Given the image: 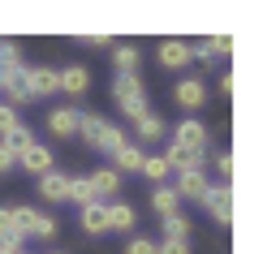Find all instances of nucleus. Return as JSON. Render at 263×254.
<instances>
[{"label": "nucleus", "instance_id": "nucleus-14", "mask_svg": "<svg viewBox=\"0 0 263 254\" xmlns=\"http://www.w3.org/2000/svg\"><path fill=\"white\" fill-rule=\"evenodd\" d=\"M86 181H91V190H95V198H100V203H104L108 194L121 190V172H117V168H100V172L86 177Z\"/></svg>", "mask_w": 263, "mask_h": 254}, {"label": "nucleus", "instance_id": "nucleus-7", "mask_svg": "<svg viewBox=\"0 0 263 254\" xmlns=\"http://www.w3.org/2000/svg\"><path fill=\"white\" fill-rule=\"evenodd\" d=\"M156 56H160L164 69H181V65H190V61H194V48H190L185 39H164Z\"/></svg>", "mask_w": 263, "mask_h": 254}, {"label": "nucleus", "instance_id": "nucleus-27", "mask_svg": "<svg viewBox=\"0 0 263 254\" xmlns=\"http://www.w3.org/2000/svg\"><path fill=\"white\" fill-rule=\"evenodd\" d=\"M164 233H168L173 241H185V237H190V220H185L181 211H177V216H168V220H164Z\"/></svg>", "mask_w": 263, "mask_h": 254}, {"label": "nucleus", "instance_id": "nucleus-11", "mask_svg": "<svg viewBox=\"0 0 263 254\" xmlns=\"http://www.w3.org/2000/svg\"><path fill=\"white\" fill-rule=\"evenodd\" d=\"M57 86L69 95H82L86 86H91V73L82 69V65H69V69H57Z\"/></svg>", "mask_w": 263, "mask_h": 254}, {"label": "nucleus", "instance_id": "nucleus-18", "mask_svg": "<svg viewBox=\"0 0 263 254\" xmlns=\"http://www.w3.org/2000/svg\"><path fill=\"white\" fill-rule=\"evenodd\" d=\"M82 228L86 233H108V203H86L82 207Z\"/></svg>", "mask_w": 263, "mask_h": 254}, {"label": "nucleus", "instance_id": "nucleus-15", "mask_svg": "<svg viewBox=\"0 0 263 254\" xmlns=\"http://www.w3.org/2000/svg\"><path fill=\"white\" fill-rule=\"evenodd\" d=\"M134 207L129 203H108V233H129L134 228Z\"/></svg>", "mask_w": 263, "mask_h": 254}, {"label": "nucleus", "instance_id": "nucleus-28", "mask_svg": "<svg viewBox=\"0 0 263 254\" xmlns=\"http://www.w3.org/2000/svg\"><path fill=\"white\" fill-rule=\"evenodd\" d=\"M0 65H22L17 43H13V39H0Z\"/></svg>", "mask_w": 263, "mask_h": 254}, {"label": "nucleus", "instance_id": "nucleus-25", "mask_svg": "<svg viewBox=\"0 0 263 254\" xmlns=\"http://www.w3.org/2000/svg\"><path fill=\"white\" fill-rule=\"evenodd\" d=\"M147 181H156L164 185V177H168V164H164V155H142V168H138Z\"/></svg>", "mask_w": 263, "mask_h": 254}, {"label": "nucleus", "instance_id": "nucleus-9", "mask_svg": "<svg viewBox=\"0 0 263 254\" xmlns=\"http://www.w3.org/2000/svg\"><path fill=\"white\" fill-rule=\"evenodd\" d=\"M78 121H82V112H73V108H52L48 112V129L57 138H73L78 134Z\"/></svg>", "mask_w": 263, "mask_h": 254}, {"label": "nucleus", "instance_id": "nucleus-19", "mask_svg": "<svg viewBox=\"0 0 263 254\" xmlns=\"http://www.w3.org/2000/svg\"><path fill=\"white\" fill-rule=\"evenodd\" d=\"M151 207L168 220V216H177V207H181V198H177V190L173 185H156V194H151Z\"/></svg>", "mask_w": 263, "mask_h": 254}, {"label": "nucleus", "instance_id": "nucleus-24", "mask_svg": "<svg viewBox=\"0 0 263 254\" xmlns=\"http://www.w3.org/2000/svg\"><path fill=\"white\" fill-rule=\"evenodd\" d=\"M65 198H73V203H78V207H86V203H100L86 177H69V194H65Z\"/></svg>", "mask_w": 263, "mask_h": 254}, {"label": "nucleus", "instance_id": "nucleus-30", "mask_svg": "<svg viewBox=\"0 0 263 254\" xmlns=\"http://www.w3.org/2000/svg\"><path fill=\"white\" fill-rule=\"evenodd\" d=\"M156 254H190V241H173V237H164L160 246H156Z\"/></svg>", "mask_w": 263, "mask_h": 254}, {"label": "nucleus", "instance_id": "nucleus-32", "mask_svg": "<svg viewBox=\"0 0 263 254\" xmlns=\"http://www.w3.org/2000/svg\"><path fill=\"white\" fill-rule=\"evenodd\" d=\"M17 125H22V121H17V112L0 104V134H9V129H17Z\"/></svg>", "mask_w": 263, "mask_h": 254}, {"label": "nucleus", "instance_id": "nucleus-37", "mask_svg": "<svg viewBox=\"0 0 263 254\" xmlns=\"http://www.w3.org/2000/svg\"><path fill=\"white\" fill-rule=\"evenodd\" d=\"M0 254H26V250H9V246H0Z\"/></svg>", "mask_w": 263, "mask_h": 254}, {"label": "nucleus", "instance_id": "nucleus-21", "mask_svg": "<svg viewBox=\"0 0 263 254\" xmlns=\"http://www.w3.org/2000/svg\"><path fill=\"white\" fill-rule=\"evenodd\" d=\"M0 246L22 250V233L13 228V207H0Z\"/></svg>", "mask_w": 263, "mask_h": 254}, {"label": "nucleus", "instance_id": "nucleus-33", "mask_svg": "<svg viewBox=\"0 0 263 254\" xmlns=\"http://www.w3.org/2000/svg\"><path fill=\"white\" fill-rule=\"evenodd\" d=\"M82 43H86V48H108V35H100V30H86Z\"/></svg>", "mask_w": 263, "mask_h": 254}, {"label": "nucleus", "instance_id": "nucleus-26", "mask_svg": "<svg viewBox=\"0 0 263 254\" xmlns=\"http://www.w3.org/2000/svg\"><path fill=\"white\" fill-rule=\"evenodd\" d=\"M112 61H117V73H134L138 69V48L134 43H121V48L112 52Z\"/></svg>", "mask_w": 263, "mask_h": 254}, {"label": "nucleus", "instance_id": "nucleus-5", "mask_svg": "<svg viewBox=\"0 0 263 254\" xmlns=\"http://www.w3.org/2000/svg\"><path fill=\"white\" fill-rule=\"evenodd\" d=\"M173 147H181V151H194V155H203V151H207V125H203L199 116H185V121H177Z\"/></svg>", "mask_w": 263, "mask_h": 254}, {"label": "nucleus", "instance_id": "nucleus-6", "mask_svg": "<svg viewBox=\"0 0 263 254\" xmlns=\"http://www.w3.org/2000/svg\"><path fill=\"white\" fill-rule=\"evenodd\" d=\"M173 104L185 108V112H199V108L207 104V82L203 78H181L177 86H173Z\"/></svg>", "mask_w": 263, "mask_h": 254}, {"label": "nucleus", "instance_id": "nucleus-29", "mask_svg": "<svg viewBox=\"0 0 263 254\" xmlns=\"http://www.w3.org/2000/svg\"><path fill=\"white\" fill-rule=\"evenodd\" d=\"M125 254H156V241H151V237H129Z\"/></svg>", "mask_w": 263, "mask_h": 254}, {"label": "nucleus", "instance_id": "nucleus-17", "mask_svg": "<svg viewBox=\"0 0 263 254\" xmlns=\"http://www.w3.org/2000/svg\"><path fill=\"white\" fill-rule=\"evenodd\" d=\"M164 164H168V172H190V168H203V155H194V151H181V147H168L164 151Z\"/></svg>", "mask_w": 263, "mask_h": 254}, {"label": "nucleus", "instance_id": "nucleus-35", "mask_svg": "<svg viewBox=\"0 0 263 254\" xmlns=\"http://www.w3.org/2000/svg\"><path fill=\"white\" fill-rule=\"evenodd\" d=\"M13 164H17V160L9 155V151H5V142H0V172H9V168H13Z\"/></svg>", "mask_w": 263, "mask_h": 254}, {"label": "nucleus", "instance_id": "nucleus-34", "mask_svg": "<svg viewBox=\"0 0 263 254\" xmlns=\"http://www.w3.org/2000/svg\"><path fill=\"white\" fill-rule=\"evenodd\" d=\"M216 168H220V177L229 181V172H233V155H229V151H220V155H216Z\"/></svg>", "mask_w": 263, "mask_h": 254}, {"label": "nucleus", "instance_id": "nucleus-20", "mask_svg": "<svg viewBox=\"0 0 263 254\" xmlns=\"http://www.w3.org/2000/svg\"><path fill=\"white\" fill-rule=\"evenodd\" d=\"M112 160H117V168H121V172H138L142 168V147H138V142H121Z\"/></svg>", "mask_w": 263, "mask_h": 254}, {"label": "nucleus", "instance_id": "nucleus-22", "mask_svg": "<svg viewBox=\"0 0 263 254\" xmlns=\"http://www.w3.org/2000/svg\"><path fill=\"white\" fill-rule=\"evenodd\" d=\"M134 129H138V138H142V142H156V138H164V121H160L156 112H142V116L134 121Z\"/></svg>", "mask_w": 263, "mask_h": 254}, {"label": "nucleus", "instance_id": "nucleus-31", "mask_svg": "<svg viewBox=\"0 0 263 254\" xmlns=\"http://www.w3.org/2000/svg\"><path fill=\"white\" fill-rule=\"evenodd\" d=\"M229 48H233V39H229V35H216V39H207V56H224Z\"/></svg>", "mask_w": 263, "mask_h": 254}, {"label": "nucleus", "instance_id": "nucleus-3", "mask_svg": "<svg viewBox=\"0 0 263 254\" xmlns=\"http://www.w3.org/2000/svg\"><path fill=\"white\" fill-rule=\"evenodd\" d=\"M13 228L22 233V241L26 237H57V220L43 216L39 207H13Z\"/></svg>", "mask_w": 263, "mask_h": 254}, {"label": "nucleus", "instance_id": "nucleus-4", "mask_svg": "<svg viewBox=\"0 0 263 254\" xmlns=\"http://www.w3.org/2000/svg\"><path fill=\"white\" fill-rule=\"evenodd\" d=\"M199 203L207 207V216H212L216 224H229V220H233V185H229V181L207 185V194L199 198Z\"/></svg>", "mask_w": 263, "mask_h": 254}, {"label": "nucleus", "instance_id": "nucleus-10", "mask_svg": "<svg viewBox=\"0 0 263 254\" xmlns=\"http://www.w3.org/2000/svg\"><path fill=\"white\" fill-rule=\"evenodd\" d=\"M26 86H30V99H43V95L61 91L57 86V69H26Z\"/></svg>", "mask_w": 263, "mask_h": 254}, {"label": "nucleus", "instance_id": "nucleus-36", "mask_svg": "<svg viewBox=\"0 0 263 254\" xmlns=\"http://www.w3.org/2000/svg\"><path fill=\"white\" fill-rule=\"evenodd\" d=\"M13 69H17V65H0V91L9 86V78H13Z\"/></svg>", "mask_w": 263, "mask_h": 254}, {"label": "nucleus", "instance_id": "nucleus-8", "mask_svg": "<svg viewBox=\"0 0 263 254\" xmlns=\"http://www.w3.org/2000/svg\"><path fill=\"white\" fill-rule=\"evenodd\" d=\"M207 172L203 168H190V172H177V185H173V190H177V198H203L207 194Z\"/></svg>", "mask_w": 263, "mask_h": 254}, {"label": "nucleus", "instance_id": "nucleus-16", "mask_svg": "<svg viewBox=\"0 0 263 254\" xmlns=\"http://www.w3.org/2000/svg\"><path fill=\"white\" fill-rule=\"evenodd\" d=\"M0 142H5V151H9V155L17 160V155H26V151L35 147V134H30L26 125H17V129H9V134L0 138Z\"/></svg>", "mask_w": 263, "mask_h": 254}, {"label": "nucleus", "instance_id": "nucleus-2", "mask_svg": "<svg viewBox=\"0 0 263 254\" xmlns=\"http://www.w3.org/2000/svg\"><path fill=\"white\" fill-rule=\"evenodd\" d=\"M112 95H117V108H121L125 116H142L147 112V86H142L138 73H117V82H112Z\"/></svg>", "mask_w": 263, "mask_h": 254}, {"label": "nucleus", "instance_id": "nucleus-12", "mask_svg": "<svg viewBox=\"0 0 263 254\" xmlns=\"http://www.w3.org/2000/svg\"><path fill=\"white\" fill-rule=\"evenodd\" d=\"M17 164H22V168H26L30 177H43V172H52V151L35 142V147H30L26 155H17Z\"/></svg>", "mask_w": 263, "mask_h": 254}, {"label": "nucleus", "instance_id": "nucleus-13", "mask_svg": "<svg viewBox=\"0 0 263 254\" xmlns=\"http://www.w3.org/2000/svg\"><path fill=\"white\" fill-rule=\"evenodd\" d=\"M39 194L48 198V203H61V198L69 194V177H65V172H57V168H52V172H43V177H39Z\"/></svg>", "mask_w": 263, "mask_h": 254}, {"label": "nucleus", "instance_id": "nucleus-1", "mask_svg": "<svg viewBox=\"0 0 263 254\" xmlns=\"http://www.w3.org/2000/svg\"><path fill=\"white\" fill-rule=\"evenodd\" d=\"M78 134H82V142H86L91 151H104V155H117V147L125 142V134L112 125V121H104L100 112H82Z\"/></svg>", "mask_w": 263, "mask_h": 254}, {"label": "nucleus", "instance_id": "nucleus-23", "mask_svg": "<svg viewBox=\"0 0 263 254\" xmlns=\"http://www.w3.org/2000/svg\"><path fill=\"white\" fill-rule=\"evenodd\" d=\"M5 95L13 99V104H26V99H30V86H26V65H17V69H13V78H9V86H5Z\"/></svg>", "mask_w": 263, "mask_h": 254}]
</instances>
